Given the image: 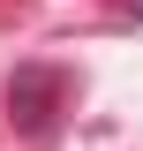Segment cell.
Listing matches in <instances>:
<instances>
[{"label":"cell","mask_w":143,"mask_h":151,"mask_svg":"<svg viewBox=\"0 0 143 151\" xmlns=\"http://www.w3.org/2000/svg\"><path fill=\"white\" fill-rule=\"evenodd\" d=\"M121 8H136V15H143V0H121Z\"/></svg>","instance_id":"2"},{"label":"cell","mask_w":143,"mask_h":151,"mask_svg":"<svg viewBox=\"0 0 143 151\" xmlns=\"http://www.w3.org/2000/svg\"><path fill=\"white\" fill-rule=\"evenodd\" d=\"M75 98H83V76H75L68 60H15V68H8V83H0L8 129H15L23 144L60 136V121L75 113Z\"/></svg>","instance_id":"1"}]
</instances>
